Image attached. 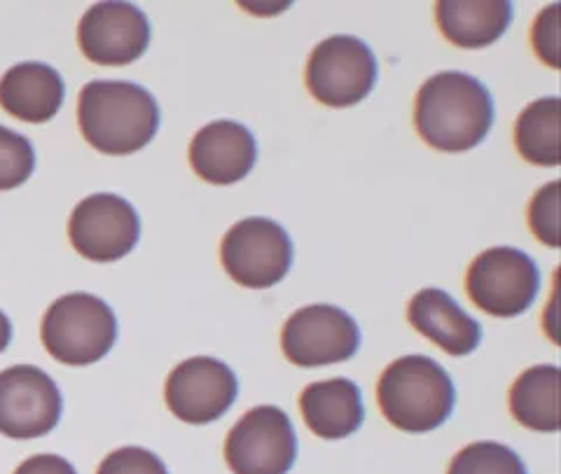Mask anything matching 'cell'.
<instances>
[{
	"label": "cell",
	"mask_w": 561,
	"mask_h": 474,
	"mask_svg": "<svg viewBox=\"0 0 561 474\" xmlns=\"http://www.w3.org/2000/svg\"><path fill=\"white\" fill-rule=\"evenodd\" d=\"M300 409L309 430L321 440H344L365 418L363 393L356 381L344 377L307 385L300 395Z\"/></svg>",
	"instance_id": "cell-17"
},
{
	"label": "cell",
	"mask_w": 561,
	"mask_h": 474,
	"mask_svg": "<svg viewBox=\"0 0 561 474\" xmlns=\"http://www.w3.org/2000/svg\"><path fill=\"white\" fill-rule=\"evenodd\" d=\"M257 143L239 122L216 119L197 131L190 146V164L202 181L232 185L255 166Z\"/></svg>",
	"instance_id": "cell-14"
},
{
	"label": "cell",
	"mask_w": 561,
	"mask_h": 474,
	"mask_svg": "<svg viewBox=\"0 0 561 474\" xmlns=\"http://www.w3.org/2000/svg\"><path fill=\"white\" fill-rule=\"evenodd\" d=\"M239 393L237 374L218 358H190L167 379V407L192 426L214 424L230 412Z\"/></svg>",
	"instance_id": "cell-12"
},
{
	"label": "cell",
	"mask_w": 561,
	"mask_h": 474,
	"mask_svg": "<svg viewBox=\"0 0 561 474\" xmlns=\"http://www.w3.org/2000/svg\"><path fill=\"white\" fill-rule=\"evenodd\" d=\"M82 55L99 66H127L146 55L150 22L131 3H96L78 26Z\"/></svg>",
	"instance_id": "cell-13"
},
{
	"label": "cell",
	"mask_w": 561,
	"mask_h": 474,
	"mask_svg": "<svg viewBox=\"0 0 561 474\" xmlns=\"http://www.w3.org/2000/svg\"><path fill=\"white\" fill-rule=\"evenodd\" d=\"M68 239L87 259L115 262L136 248L140 218L127 199L101 192L82 199L70 213Z\"/></svg>",
	"instance_id": "cell-11"
},
{
	"label": "cell",
	"mask_w": 561,
	"mask_h": 474,
	"mask_svg": "<svg viewBox=\"0 0 561 474\" xmlns=\"http://www.w3.org/2000/svg\"><path fill=\"white\" fill-rule=\"evenodd\" d=\"M96 474H169L160 455L144 447H125L108 453Z\"/></svg>",
	"instance_id": "cell-24"
},
{
	"label": "cell",
	"mask_w": 561,
	"mask_h": 474,
	"mask_svg": "<svg viewBox=\"0 0 561 474\" xmlns=\"http://www.w3.org/2000/svg\"><path fill=\"white\" fill-rule=\"evenodd\" d=\"M14 474H78V472L66 459H61V455L41 453V455H31L28 461H24L14 470Z\"/></svg>",
	"instance_id": "cell-26"
},
{
	"label": "cell",
	"mask_w": 561,
	"mask_h": 474,
	"mask_svg": "<svg viewBox=\"0 0 561 474\" xmlns=\"http://www.w3.org/2000/svg\"><path fill=\"white\" fill-rule=\"evenodd\" d=\"M64 400L57 381L41 367L14 365L0 372V432L35 440L57 428Z\"/></svg>",
	"instance_id": "cell-10"
},
{
	"label": "cell",
	"mask_w": 561,
	"mask_h": 474,
	"mask_svg": "<svg viewBox=\"0 0 561 474\" xmlns=\"http://www.w3.org/2000/svg\"><path fill=\"white\" fill-rule=\"evenodd\" d=\"M529 224L538 241L559 248V183H550L536 192L529 206Z\"/></svg>",
	"instance_id": "cell-23"
},
{
	"label": "cell",
	"mask_w": 561,
	"mask_h": 474,
	"mask_svg": "<svg viewBox=\"0 0 561 474\" xmlns=\"http://www.w3.org/2000/svg\"><path fill=\"white\" fill-rule=\"evenodd\" d=\"M41 337L57 362L94 365L108 356L117 342V319L101 297L90 292L64 294L47 309Z\"/></svg>",
	"instance_id": "cell-4"
},
{
	"label": "cell",
	"mask_w": 561,
	"mask_h": 474,
	"mask_svg": "<svg viewBox=\"0 0 561 474\" xmlns=\"http://www.w3.org/2000/svg\"><path fill=\"white\" fill-rule=\"evenodd\" d=\"M468 297L496 319H515L529 309L540 290V271L531 255L517 248H489L466 274Z\"/></svg>",
	"instance_id": "cell-5"
},
{
	"label": "cell",
	"mask_w": 561,
	"mask_h": 474,
	"mask_svg": "<svg viewBox=\"0 0 561 474\" xmlns=\"http://www.w3.org/2000/svg\"><path fill=\"white\" fill-rule=\"evenodd\" d=\"M408 319L416 332L454 358L472 354L482 342L480 323L440 288L419 290L408 307Z\"/></svg>",
	"instance_id": "cell-15"
},
{
	"label": "cell",
	"mask_w": 561,
	"mask_h": 474,
	"mask_svg": "<svg viewBox=\"0 0 561 474\" xmlns=\"http://www.w3.org/2000/svg\"><path fill=\"white\" fill-rule=\"evenodd\" d=\"M559 379L554 365H536L511 389V412L519 426L536 432L559 430Z\"/></svg>",
	"instance_id": "cell-19"
},
{
	"label": "cell",
	"mask_w": 561,
	"mask_h": 474,
	"mask_svg": "<svg viewBox=\"0 0 561 474\" xmlns=\"http://www.w3.org/2000/svg\"><path fill=\"white\" fill-rule=\"evenodd\" d=\"M559 99L548 96L526 105L515 125V146L536 166L559 164Z\"/></svg>",
	"instance_id": "cell-20"
},
{
	"label": "cell",
	"mask_w": 561,
	"mask_h": 474,
	"mask_svg": "<svg viewBox=\"0 0 561 474\" xmlns=\"http://www.w3.org/2000/svg\"><path fill=\"white\" fill-rule=\"evenodd\" d=\"M64 96V78L57 68L41 61L16 63L0 78V108L31 125H45L57 117Z\"/></svg>",
	"instance_id": "cell-16"
},
{
	"label": "cell",
	"mask_w": 561,
	"mask_h": 474,
	"mask_svg": "<svg viewBox=\"0 0 561 474\" xmlns=\"http://www.w3.org/2000/svg\"><path fill=\"white\" fill-rule=\"evenodd\" d=\"M78 122L87 143L103 154L144 150L160 129V105L136 82L94 80L82 86Z\"/></svg>",
	"instance_id": "cell-2"
},
{
	"label": "cell",
	"mask_w": 561,
	"mask_h": 474,
	"mask_svg": "<svg viewBox=\"0 0 561 474\" xmlns=\"http://www.w3.org/2000/svg\"><path fill=\"white\" fill-rule=\"evenodd\" d=\"M559 5H550L546 12L538 14L536 26H534V45L538 57L550 63L552 68L559 66L557 47H559Z\"/></svg>",
	"instance_id": "cell-25"
},
{
	"label": "cell",
	"mask_w": 561,
	"mask_h": 474,
	"mask_svg": "<svg viewBox=\"0 0 561 474\" xmlns=\"http://www.w3.org/2000/svg\"><path fill=\"white\" fill-rule=\"evenodd\" d=\"M414 125L431 148L466 152L489 136L494 125V101L478 78L447 70L421 84Z\"/></svg>",
	"instance_id": "cell-1"
},
{
	"label": "cell",
	"mask_w": 561,
	"mask_h": 474,
	"mask_svg": "<svg viewBox=\"0 0 561 474\" xmlns=\"http://www.w3.org/2000/svg\"><path fill=\"white\" fill-rule=\"evenodd\" d=\"M377 82L375 51L354 35H332L316 45L307 63V86L330 108H348L370 96Z\"/></svg>",
	"instance_id": "cell-6"
},
{
	"label": "cell",
	"mask_w": 561,
	"mask_h": 474,
	"mask_svg": "<svg viewBox=\"0 0 561 474\" xmlns=\"http://www.w3.org/2000/svg\"><path fill=\"white\" fill-rule=\"evenodd\" d=\"M220 259L239 286L272 288L293 267V241L284 227L270 218H245L225 234Z\"/></svg>",
	"instance_id": "cell-7"
},
{
	"label": "cell",
	"mask_w": 561,
	"mask_h": 474,
	"mask_svg": "<svg viewBox=\"0 0 561 474\" xmlns=\"http://www.w3.org/2000/svg\"><path fill=\"white\" fill-rule=\"evenodd\" d=\"M280 348L297 367L337 365L356 356L360 330L344 309L311 304L290 315L280 332Z\"/></svg>",
	"instance_id": "cell-9"
},
{
	"label": "cell",
	"mask_w": 561,
	"mask_h": 474,
	"mask_svg": "<svg viewBox=\"0 0 561 474\" xmlns=\"http://www.w3.org/2000/svg\"><path fill=\"white\" fill-rule=\"evenodd\" d=\"M35 169L31 140L0 125V192L24 185Z\"/></svg>",
	"instance_id": "cell-22"
},
{
	"label": "cell",
	"mask_w": 561,
	"mask_h": 474,
	"mask_svg": "<svg viewBox=\"0 0 561 474\" xmlns=\"http://www.w3.org/2000/svg\"><path fill=\"white\" fill-rule=\"evenodd\" d=\"M447 474H526V465L511 447L476 442L454 455Z\"/></svg>",
	"instance_id": "cell-21"
},
{
	"label": "cell",
	"mask_w": 561,
	"mask_h": 474,
	"mask_svg": "<svg viewBox=\"0 0 561 474\" xmlns=\"http://www.w3.org/2000/svg\"><path fill=\"white\" fill-rule=\"evenodd\" d=\"M10 339H12V323H10L8 315L0 311V354H3V350L8 348Z\"/></svg>",
	"instance_id": "cell-27"
},
{
	"label": "cell",
	"mask_w": 561,
	"mask_h": 474,
	"mask_svg": "<svg viewBox=\"0 0 561 474\" xmlns=\"http://www.w3.org/2000/svg\"><path fill=\"white\" fill-rule=\"evenodd\" d=\"M377 397L386 420L414 435L445 426L456 405L451 377L428 356H405L386 367Z\"/></svg>",
	"instance_id": "cell-3"
},
{
	"label": "cell",
	"mask_w": 561,
	"mask_h": 474,
	"mask_svg": "<svg viewBox=\"0 0 561 474\" xmlns=\"http://www.w3.org/2000/svg\"><path fill=\"white\" fill-rule=\"evenodd\" d=\"M437 26L456 47L494 45L513 22V3L505 0H443L435 5Z\"/></svg>",
	"instance_id": "cell-18"
},
{
	"label": "cell",
	"mask_w": 561,
	"mask_h": 474,
	"mask_svg": "<svg viewBox=\"0 0 561 474\" xmlns=\"http://www.w3.org/2000/svg\"><path fill=\"white\" fill-rule=\"evenodd\" d=\"M297 459V435L286 412L262 405L227 435L225 461L234 474H288Z\"/></svg>",
	"instance_id": "cell-8"
}]
</instances>
